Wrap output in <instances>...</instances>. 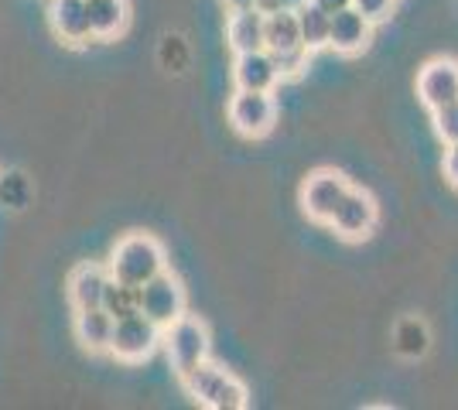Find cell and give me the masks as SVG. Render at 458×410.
<instances>
[{"mask_svg": "<svg viewBox=\"0 0 458 410\" xmlns=\"http://www.w3.org/2000/svg\"><path fill=\"white\" fill-rule=\"evenodd\" d=\"M345 188H349V181H345L339 172L322 168V172H315V175L305 181V188H301V209H305L308 219L328 222L332 213H335V205L343 202Z\"/></svg>", "mask_w": 458, "mask_h": 410, "instance_id": "cell-8", "label": "cell"}, {"mask_svg": "<svg viewBox=\"0 0 458 410\" xmlns=\"http://www.w3.org/2000/svg\"><path fill=\"white\" fill-rule=\"evenodd\" d=\"M110 280V267L99 264H79L69 273V305L72 312H86V308H103V291Z\"/></svg>", "mask_w": 458, "mask_h": 410, "instance_id": "cell-12", "label": "cell"}, {"mask_svg": "<svg viewBox=\"0 0 458 410\" xmlns=\"http://www.w3.org/2000/svg\"><path fill=\"white\" fill-rule=\"evenodd\" d=\"M229 123L243 137H267L277 123V103L270 93L236 89V96L229 99Z\"/></svg>", "mask_w": 458, "mask_h": 410, "instance_id": "cell-5", "label": "cell"}, {"mask_svg": "<svg viewBox=\"0 0 458 410\" xmlns=\"http://www.w3.org/2000/svg\"><path fill=\"white\" fill-rule=\"evenodd\" d=\"M308 0H281V11H298V7H305Z\"/></svg>", "mask_w": 458, "mask_h": 410, "instance_id": "cell-27", "label": "cell"}, {"mask_svg": "<svg viewBox=\"0 0 458 410\" xmlns=\"http://www.w3.org/2000/svg\"><path fill=\"white\" fill-rule=\"evenodd\" d=\"M226 38L233 45V52H257L264 48V14L243 7V11H233L226 21Z\"/></svg>", "mask_w": 458, "mask_h": 410, "instance_id": "cell-14", "label": "cell"}, {"mask_svg": "<svg viewBox=\"0 0 458 410\" xmlns=\"http://www.w3.org/2000/svg\"><path fill=\"white\" fill-rule=\"evenodd\" d=\"M161 342V325H154L148 314H127V318H116L114 332H110V352L123 363H140L148 359Z\"/></svg>", "mask_w": 458, "mask_h": 410, "instance_id": "cell-4", "label": "cell"}, {"mask_svg": "<svg viewBox=\"0 0 458 410\" xmlns=\"http://www.w3.org/2000/svg\"><path fill=\"white\" fill-rule=\"evenodd\" d=\"M86 18L93 38H116L131 21V7L127 0H86Z\"/></svg>", "mask_w": 458, "mask_h": 410, "instance_id": "cell-15", "label": "cell"}, {"mask_svg": "<svg viewBox=\"0 0 458 410\" xmlns=\"http://www.w3.org/2000/svg\"><path fill=\"white\" fill-rule=\"evenodd\" d=\"M233 79H236V89H253V93H270L277 86V65L270 59L267 48H257V52H240L233 62Z\"/></svg>", "mask_w": 458, "mask_h": 410, "instance_id": "cell-11", "label": "cell"}, {"mask_svg": "<svg viewBox=\"0 0 458 410\" xmlns=\"http://www.w3.org/2000/svg\"><path fill=\"white\" fill-rule=\"evenodd\" d=\"M308 52L305 45H298V48H287V52H270V59L277 65V76L281 79H298L301 72L308 69Z\"/></svg>", "mask_w": 458, "mask_h": 410, "instance_id": "cell-20", "label": "cell"}, {"mask_svg": "<svg viewBox=\"0 0 458 410\" xmlns=\"http://www.w3.org/2000/svg\"><path fill=\"white\" fill-rule=\"evenodd\" d=\"M103 312L110 318H127V314L140 312V288H131V284H120L116 277L106 280V291H103Z\"/></svg>", "mask_w": 458, "mask_h": 410, "instance_id": "cell-19", "label": "cell"}, {"mask_svg": "<svg viewBox=\"0 0 458 410\" xmlns=\"http://www.w3.org/2000/svg\"><path fill=\"white\" fill-rule=\"evenodd\" d=\"M377 219H380V209L369 192L363 188H345L343 202L335 205V213L328 219V226L343 239H366V236L377 230Z\"/></svg>", "mask_w": 458, "mask_h": 410, "instance_id": "cell-7", "label": "cell"}, {"mask_svg": "<svg viewBox=\"0 0 458 410\" xmlns=\"http://www.w3.org/2000/svg\"><path fill=\"white\" fill-rule=\"evenodd\" d=\"M161 271H165V247L154 236H123L110 256V277H116L120 284H131V288H144Z\"/></svg>", "mask_w": 458, "mask_h": 410, "instance_id": "cell-2", "label": "cell"}, {"mask_svg": "<svg viewBox=\"0 0 458 410\" xmlns=\"http://www.w3.org/2000/svg\"><path fill=\"white\" fill-rule=\"evenodd\" d=\"M229 11H243V7H253V0H223Z\"/></svg>", "mask_w": 458, "mask_h": 410, "instance_id": "cell-26", "label": "cell"}, {"mask_svg": "<svg viewBox=\"0 0 458 410\" xmlns=\"http://www.w3.org/2000/svg\"><path fill=\"white\" fill-rule=\"evenodd\" d=\"M418 96L424 99L428 110H438L445 103L458 99V62L435 59L420 69L418 76Z\"/></svg>", "mask_w": 458, "mask_h": 410, "instance_id": "cell-9", "label": "cell"}, {"mask_svg": "<svg viewBox=\"0 0 458 410\" xmlns=\"http://www.w3.org/2000/svg\"><path fill=\"white\" fill-rule=\"evenodd\" d=\"M161 342L168 349V359L178 372L199 366L202 359H209V329L195 318V314H178L172 325L161 329Z\"/></svg>", "mask_w": 458, "mask_h": 410, "instance_id": "cell-3", "label": "cell"}, {"mask_svg": "<svg viewBox=\"0 0 458 410\" xmlns=\"http://www.w3.org/2000/svg\"><path fill=\"white\" fill-rule=\"evenodd\" d=\"M298 18V31H301V45L308 52H318V48H328V14H325L318 4L308 0L305 7L294 11Z\"/></svg>", "mask_w": 458, "mask_h": 410, "instance_id": "cell-18", "label": "cell"}, {"mask_svg": "<svg viewBox=\"0 0 458 410\" xmlns=\"http://www.w3.org/2000/svg\"><path fill=\"white\" fill-rule=\"evenodd\" d=\"M352 7L363 14L369 24H377V21H386L390 18V11H394V0H352Z\"/></svg>", "mask_w": 458, "mask_h": 410, "instance_id": "cell-22", "label": "cell"}, {"mask_svg": "<svg viewBox=\"0 0 458 410\" xmlns=\"http://www.w3.org/2000/svg\"><path fill=\"white\" fill-rule=\"evenodd\" d=\"M301 45V31H298V18L294 11H277L264 18V48L267 52H287Z\"/></svg>", "mask_w": 458, "mask_h": 410, "instance_id": "cell-17", "label": "cell"}, {"mask_svg": "<svg viewBox=\"0 0 458 410\" xmlns=\"http://www.w3.org/2000/svg\"><path fill=\"white\" fill-rule=\"evenodd\" d=\"M110 332H114V318L103 312V308L76 312V339L82 349L110 352Z\"/></svg>", "mask_w": 458, "mask_h": 410, "instance_id": "cell-16", "label": "cell"}, {"mask_svg": "<svg viewBox=\"0 0 458 410\" xmlns=\"http://www.w3.org/2000/svg\"><path fill=\"white\" fill-rule=\"evenodd\" d=\"M435 113V130L445 144H458V99L455 103H445L438 110H431Z\"/></svg>", "mask_w": 458, "mask_h": 410, "instance_id": "cell-21", "label": "cell"}, {"mask_svg": "<svg viewBox=\"0 0 458 410\" xmlns=\"http://www.w3.org/2000/svg\"><path fill=\"white\" fill-rule=\"evenodd\" d=\"M48 18L58 38L69 45H82L93 38L89 18H86V0H48Z\"/></svg>", "mask_w": 458, "mask_h": 410, "instance_id": "cell-13", "label": "cell"}, {"mask_svg": "<svg viewBox=\"0 0 458 410\" xmlns=\"http://www.w3.org/2000/svg\"><path fill=\"white\" fill-rule=\"evenodd\" d=\"M185 312V288L174 273L161 271L140 288V314H148L154 325H172L178 314Z\"/></svg>", "mask_w": 458, "mask_h": 410, "instance_id": "cell-6", "label": "cell"}, {"mask_svg": "<svg viewBox=\"0 0 458 410\" xmlns=\"http://www.w3.org/2000/svg\"><path fill=\"white\" fill-rule=\"evenodd\" d=\"M182 376V387L189 390V397L195 404L209 410H243L247 407V387L233 376V372L219 370L216 363L202 359L199 366L178 372Z\"/></svg>", "mask_w": 458, "mask_h": 410, "instance_id": "cell-1", "label": "cell"}, {"mask_svg": "<svg viewBox=\"0 0 458 410\" xmlns=\"http://www.w3.org/2000/svg\"><path fill=\"white\" fill-rule=\"evenodd\" d=\"M311 4H318L325 14H335V11H343V7H352V0H311Z\"/></svg>", "mask_w": 458, "mask_h": 410, "instance_id": "cell-24", "label": "cell"}, {"mask_svg": "<svg viewBox=\"0 0 458 410\" xmlns=\"http://www.w3.org/2000/svg\"><path fill=\"white\" fill-rule=\"evenodd\" d=\"M369 21L356 11V7H343L335 14H328V48L343 52V55H356L369 45Z\"/></svg>", "mask_w": 458, "mask_h": 410, "instance_id": "cell-10", "label": "cell"}, {"mask_svg": "<svg viewBox=\"0 0 458 410\" xmlns=\"http://www.w3.org/2000/svg\"><path fill=\"white\" fill-rule=\"evenodd\" d=\"M253 11H260L264 18H267V14H277V11H281V0H253Z\"/></svg>", "mask_w": 458, "mask_h": 410, "instance_id": "cell-25", "label": "cell"}, {"mask_svg": "<svg viewBox=\"0 0 458 410\" xmlns=\"http://www.w3.org/2000/svg\"><path fill=\"white\" fill-rule=\"evenodd\" d=\"M445 178L458 188V144H448L445 151Z\"/></svg>", "mask_w": 458, "mask_h": 410, "instance_id": "cell-23", "label": "cell"}]
</instances>
